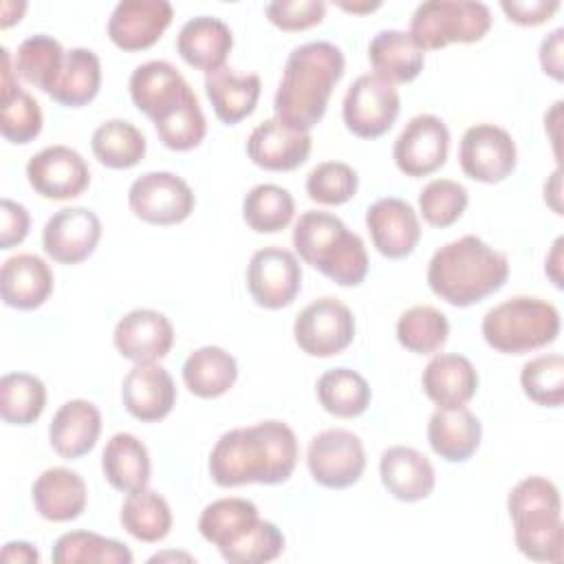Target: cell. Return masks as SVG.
<instances>
[{
  "mask_svg": "<svg viewBox=\"0 0 564 564\" xmlns=\"http://www.w3.org/2000/svg\"><path fill=\"white\" fill-rule=\"evenodd\" d=\"M300 447L295 432L275 419L225 432L209 454V476L218 487L278 485L291 478Z\"/></svg>",
  "mask_w": 564,
  "mask_h": 564,
  "instance_id": "1",
  "label": "cell"
},
{
  "mask_svg": "<svg viewBox=\"0 0 564 564\" xmlns=\"http://www.w3.org/2000/svg\"><path fill=\"white\" fill-rule=\"evenodd\" d=\"M344 53L330 42L319 40L295 46L286 57L275 90V119L293 130L311 132L322 121L330 93L344 77Z\"/></svg>",
  "mask_w": 564,
  "mask_h": 564,
  "instance_id": "2",
  "label": "cell"
},
{
  "mask_svg": "<svg viewBox=\"0 0 564 564\" xmlns=\"http://www.w3.org/2000/svg\"><path fill=\"white\" fill-rule=\"evenodd\" d=\"M507 278V256L471 234L436 249L427 264V286L432 293L458 308L489 297Z\"/></svg>",
  "mask_w": 564,
  "mask_h": 564,
  "instance_id": "3",
  "label": "cell"
},
{
  "mask_svg": "<svg viewBox=\"0 0 564 564\" xmlns=\"http://www.w3.org/2000/svg\"><path fill=\"white\" fill-rule=\"evenodd\" d=\"M297 256L339 286H359L368 275L364 240L328 212H304L293 227Z\"/></svg>",
  "mask_w": 564,
  "mask_h": 564,
  "instance_id": "4",
  "label": "cell"
},
{
  "mask_svg": "<svg viewBox=\"0 0 564 564\" xmlns=\"http://www.w3.org/2000/svg\"><path fill=\"white\" fill-rule=\"evenodd\" d=\"M518 551L533 562L564 560L562 500L557 487L544 476L522 478L507 496Z\"/></svg>",
  "mask_w": 564,
  "mask_h": 564,
  "instance_id": "5",
  "label": "cell"
},
{
  "mask_svg": "<svg viewBox=\"0 0 564 564\" xmlns=\"http://www.w3.org/2000/svg\"><path fill=\"white\" fill-rule=\"evenodd\" d=\"M487 346L505 355H524L553 344L560 335L557 308L540 297L516 295L489 308L480 324Z\"/></svg>",
  "mask_w": 564,
  "mask_h": 564,
  "instance_id": "6",
  "label": "cell"
},
{
  "mask_svg": "<svg viewBox=\"0 0 564 564\" xmlns=\"http://www.w3.org/2000/svg\"><path fill=\"white\" fill-rule=\"evenodd\" d=\"M489 29L491 11L485 2L430 0L414 9L408 33L423 51H438L454 42H480Z\"/></svg>",
  "mask_w": 564,
  "mask_h": 564,
  "instance_id": "7",
  "label": "cell"
},
{
  "mask_svg": "<svg viewBox=\"0 0 564 564\" xmlns=\"http://www.w3.org/2000/svg\"><path fill=\"white\" fill-rule=\"evenodd\" d=\"M401 110L399 90L379 75H359L346 90L341 117L346 128L359 139H377L386 134Z\"/></svg>",
  "mask_w": 564,
  "mask_h": 564,
  "instance_id": "8",
  "label": "cell"
},
{
  "mask_svg": "<svg viewBox=\"0 0 564 564\" xmlns=\"http://www.w3.org/2000/svg\"><path fill=\"white\" fill-rule=\"evenodd\" d=\"M293 337L300 350L311 357L339 355L355 339V315L344 302L328 295L319 297L297 313Z\"/></svg>",
  "mask_w": 564,
  "mask_h": 564,
  "instance_id": "9",
  "label": "cell"
},
{
  "mask_svg": "<svg viewBox=\"0 0 564 564\" xmlns=\"http://www.w3.org/2000/svg\"><path fill=\"white\" fill-rule=\"evenodd\" d=\"M306 465L315 482L328 489L352 487L366 469L364 443L344 427H330L311 438Z\"/></svg>",
  "mask_w": 564,
  "mask_h": 564,
  "instance_id": "10",
  "label": "cell"
},
{
  "mask_svg": "<svg viewBox=\"0 0 564 564\" xmlns=\"http://www.w3.org/2000/svg\"><path fill=\"white\" fill-rule=\"evenodd\" d=\"M132 214L150 225H178L194 212L196 198L185 178L172 172H148L128 189Z\"/></svg>",
  "mask_w": 564,
  "mask_h": 564,
  "instance_id": "11",
  "label": "cell"
},
{
  "mask_svg": "<svg viewBox=\"0 0 564 564\" xmlns=\"http://www.w3.org/2000/svg\"><path fill=\"white\" fill-rule=\"evenodd\" d=\"M460 170L478 183H500L516 170L518 150L513 137L494 123H476L465 130L458 148Z\"/></svg>",
  "mask_w": 564,
  "mask_h": 564,
  "instance_id": "12",
  "label": "cell"
},
{
  "mask_svg": "<svg viewBox=\"0 0 564 564\" xmlns=\"http://www.w3.org/2000/svg\"><path fill=\"white\" fill-rule=\"evenodd\" d=\"M449 130L436 115L421 112L412 117L392 145V159L399 172L419 178L434 174L447 161Z\"/></svg>",
  "mask_w": 564,
  "mask_h": 564,
  "instance_id": "13",
  "label": "cell"
},
{
  "mask_svg": "<svg viewBox=\"0 0 564 564\" xmlns=\"http://www.w3.org/2000/svg\"><path fill=\"white\" fill-rule=\"evenodd\" d=\"M302 267L293 251L282 247L258 249L247 264V289L262 308L278 311L297 297Z\"/></svg>",
  "mask_w": 564,
  "mask_h": 564,
  "instance_id": "14",
  "label": "cell"
},
{
  "mask_svg": "<svg viewBox=\"0 0 564 564\" xmlns=\"http://www.w3.org/2000/svg\"><path fill=\"white\" fill-rule=\"evenodd\" d=\"M128 88L132 104L154 123L172 117L192 95H196L176 66L165 59L139 64L130 75Z\"/></svg>",
  "mask_w": 564,
  "mask_h": 564,
  "instance_id": "15",
  "label": "cell"
},
{
  "mask_svg": "<svg viewBox=\"0 0 564 564\" xmlns=\"http://www.w3.org/2000/svg\"><path fill=\"white\" fill-rule=\"evenodd\" d=\"M26 178L42 198L68 200L86 192L90 170L77 150L68 145H48L29 159Z\"/></svg>",
  "mask_w": 564,
  "mask_h": 564,
  "instance_id": "16",
  "label": "cell"
},
{
  "mask_svg": "<svg viewBox=\"0 0 564 564\" xmlns=\"http://www.w3.org/2000/svg\"><path fill=\"white\" fill-rule=\"evenodd\" d=\"M101 220L88 207H64L55 212L42 231V247L59 264H79L97 247Z\"/></svg>",
  "mask_w": 564,
  "mask_h": 564,
  "instance_id": "17",
  "label": "cell"
},
{
  "mask_svg": "<svg viewBox=\"0 0 564 564\" xmlns=\"http://www.w3.org/2000/svg\"><path fill=\"white\" fill-rule=\"evenodd\" d=\"M172 18L167 0H121L108 18V37L121 51H143L159 42Z\"/></svg>",
  "mask_w": 564,
  "mask_h": 564,
  "instance_id": "18",
  "label": "cell"
},
{
  "mask_svg": "<svg viewBox=\"0 0 564 564\" xmlns=\"http://www.w3.org/2000/svg\"><path fill=\"white\" fill-rule=\"evenodd\" d=\"M366 227L375 249L390 260L410 256L421 240V223L414 207L397 196L375 200L366 209Z\"/></svg>",
  "mask_w": 564,
  "mask_h": 564,
  "instance_id": "19",
  "label": "cell"
},
{
  "mask_svg": "<svg viewBox=\"0 0 564 564\" xmlns=\"http://www.w3.org/2000/svg\"><path fill=\"white\" fill-rule=\"evenodd\" d=\"M112 341L119 355L134 364L159 361L172 350L174 326L154 308H134L117 322Z\"/></svg>",
  "mask_w": 564,
  "mask_h": 564,
  "instance_id": "20",
  "label": "cell"
},
{
  "mask_svg": "<svg viewBox=\"0 0 564 564\" xmlns=\"http://www.w3.org/2000/svg\"><path fill=\"white\" fill-rule=\"evenodd\" d=\"M121 399L130 416L141 423L165 419L176 403L172 375L156 361L134 364L121 383Z\"/></svg>",
  "mask_w": 564,
  "mask_h": 564,
  "instance_id": "21",
  "label": "cell"
},
{
  "mask_svg": "<svg viewBox=\"0 0 564 564\" xmlns=\"http://www.w3.org/2000/svg\"><path fill=\"white\" fill-rule=\"evenodd\" d=\"M313 139L308 132L293 130L271 117L258 123L247 139V156L262 170L291 172L311 154Z\"/></svg>",
  "mask_w": 564,
  "mask_h": 564,
  "instance_id": "22",
  "label": "cell"
},
{
  "mask_svg": "<svg viewBox=\"0 0 564 564\" xmlns=\"http://www.w3.org/2000/svg\"><path fill=\"white\" fill-rule=\"evenodd\" d=\"M379 476L388 494L403 502H416L434 491L436 474L425 454L408 445H392L379 458Z\"/></svg>",
  "mask_w": 564,
  "mask_h": 564,
  "instance_id": "23",
  "label": "cell"
},
{
  "mask_svg": "<svg viewBox=\"0 0 564 564\" xmlns=\"http://www.w3.org/2000/svg\"><path fill=\"white\" fill-rule=\"evenodd\" d=\"M482 425L478 416L465 408H436L427 421V443L434 454L447 463H465L480 445Z\"/></svg>",
  "mask_w": 564,
  "mask_h": 564,
  "instance_id": "24",
  "label": "cell"
},
{
  "mask_svg": "<svg viewBox=\"0 0 564 564\" xmlns=\"http://www.w3.org/2000/svg\"><path fill=\"white\" fill-rule=\"evenodd\" d=\"M53 291V271L35 253H18L2 262L0 295L11 308L33 311L42 306Z\"/></svg>",
  "mask_w": 564,
  "mask_h": 564,
  "instance_id": "25",
  "label": "cell"
},
{
  "mask_svg": "<svg viewBox=\"0 0 564 564\" xmlns=\"http://www.w3.org/2000/svg\"><path fill=\"white\" fill-rule=\"evenodd\" d=\"M231 46V29L214 15H196L187 20L176 35V51L183 62L205 70V75L225 66Z\"/></svg>",
  "mask_w": 564,
  "mask_h": 564,
  "instance_id": "26",
  "label": "cell"
},
{
  "mask_svg": "<svg viewBox=\"0 0 564 564\" xmlns=\"http://www.w3.org/2000/svg\"><path fill=\"white\" fill-rule=\"evenodd\" d=\"M101 434V412L95 403L86 399H70L53 414L48 425L51 447L62 458L86 456Z\"/></svg>",
  "mask_w": 564,
  "mask_h": 564,
  "instance_id": "27",
  "label": "cell"
},
{
  "mask_svg": "<svg viewBox=\"0 0 564 564\" xmlns=\"http://www.w3.org/2000/svg\"><path fill=\"white\" fill-rule=\"evenodd\" d=\"M423 392L436 408H456L471 401L478 390V372L474 364L456 352L434 355L423 375Z\"/></svg>",
  "mask_w": 564,
  "mask_h": 564,
  "instance_id": "28",
  "label": "cell"
},
{
  "mask_svg": "<svg viewBox=\"0 0 564 564\" xmlns=\"http://www.w3.org/2000/svg\"><path fill=\"white\" fill-rule=\"evenodd\" d=\"M31 498L35 511L51 522H68L82 516L86 509L88 491L84 478L66 467H51L44 469L33 487Z\"/></svg>",
  "mask_w": 564,
  "mask_h": 564,
  "instance_id": "29",
  "label": "cell"
},
{
  "mask_svg": "<svg viewBox=\"0 0 564 564\" xmlns=\"http://www.w3.org/2000/svg\"><path fill=\"white\" fill-rule=\"evenodd\" d=\"M260 520L262 518L258 513V507L251 500L220 498L203 509L198 518V531L225 557L242 540L249 538V533L258 527Z\"/></svg>",
  "mask_w": 564,
  "mask_h": 564,
  "instance_id": "30",
  "label": "cell"
},
{
  "mask_svg": "<svg viewBox=\"0 0 564 564\" xmlns=\"http://www.w3.org/2000/svg\"><path fill=\"white\" fill-rule=\"evenodd\" d=\"M368 59L375 75L390 84H408L419 77L425 64V51L408 31L383 29L368 44Z\"/></svg>",
  "mask_w": 564,
  "mask_h": 564,
  "instance_id": "31",
  "label": "cell"
},
{
  "mask_svg": "<svg viewBox=\"0 0 564 564\" xmlns=\"http://www.w3.org/2000/svg\"><path fill=\"white\" fill-rule=\"evenodd\" d=\"M260 90L262 84L256 73H236L234 68L223 66L205 75V93L214 115L229 126L240 123L256 110Z\"/></svg>",
  "mask_w": 564,
  "mask_h": 564,
  "instance_id": "32",
  "label": "cell"
},
{
  "mask_svg": "<svg viewBox=\"0 0 564 564\" xmlns=\"http://www.w3.org/2000/svg\"><path fill=\"white\" fill-rule=\"evenodd\" d=\"M101 471L108 485L117 491L130 494L148 487L150 454L148 447L130 432L110 436L101 452Z\"/></svg>",
  "mask_w": 564,
  "mask_h": 564,
  "instance_id": "33",
  "label": "cell"
},
{
  "mask_svg": "<svg viewBox=\"0 0 564 564\" xmlns=\"http://www.w3.org/2000/svg\"><path fill=\"white\" fill-rule=\"evenodd\" d=\"M101 86V62L90 48H70L64 53L62 68L48 88V97L68 108H82L93 101Z\"/></svg>",
  "mask_w": 564,
  "mask_h": 564,
  "instance_id": "34",
  "label": "cell"
},
{
  "mask_svg": "<svg viewBox=\"0 0 564 564\" xmlns=\"http://www.w3.org/2000/svg\"><path fill=\"white\" fill-rule=\"evenodd\" d=\"M238 379L236 359L220 346H203L187 355L183 364L185 388L200 399H216L229 392Z\"/></svg>",
  "mask_w": 564,
  "mask_h": 564,
  "instance_id": "35",
  "label": "cell"
},
{
  "mask_svg": "<svg viewBox=\"0 0 564 564\" xmlns=\"http://www.w3.org/2000/svg\"><path fill=\"white\" fill-rule=\"evenodd\" d=\"M119 520L134 540L150 544L161 542L172 529V511L167 500L148 487L126 496Z\"/></svg>",
  "mask_w": 564,
  "mask_h": 564,
  "instance_id": "36",
  "label": "cell"
},
{
  "mask_svg": "<svg viewBox=\"0 0 564 564\" xmlns=\"http://www.w3.org/2000/svg\"><path fill=\"white\" fill-rule=\"evenodd\" d=\"M90 148L101 165L110 170H128L145 156V137L126 119H108L95 128Z\"/></svg>",
  "mask_w": 564,
  "mask_h": 564,
  "instance_id": "37",
  "label": "cell"
},
{
  "mask_svg": "<svg viewBox=\"0 0 564 564\" xmlns=\"http://www.w3.org/2000/svg\"><path fill=\"white\" fill-rule=\"evenodd\" d=\"M317 399L328 414L355 419L368 410L372 392L357 370L330 368L317 379Z\"/></svg>",
  "mask_w": 564,
  "mask_h": 564,
  "instance_id": "38",
  "label": "cell"
},
{
  "mask_svg": "<svg viewBox=\"0 0 564 564\" xmlns=\"http://www.w3.org/2000/svg\"><path fill=\"white\" fill-rule=\"evenodd\" d=\"M46 405V388L31 372H7L0 379V416L11 425L35 423Z\"/></svg>",
  "mask_w": 564,
  "mask_h": 564,
  "instance_id": "39",
  "label": "cell"
},
{
  "mask_svg": "<svg viewBox=\"0 0 564 564\" xmlns=\"http://www.w3.org/2000/svg\"><path fill=\"white\" fill-rule=\"evenodd\" d=\"M293 196L289 194V189L273 183H260L251 187L242 198V218L249 229L258 234L282 231L293 220Z\"/></svg>",
  "mask_w": 564,
  "mask_h": 564,
  "instance_id": "40",
  "label": "cell"
},
{
  "mask_svg": "<svg viewBox=\"0 0 564 564\" xmlns=\"http://www.w3.org/2000/svg\"><path fill=\"white\" fill-rule=\"evenodd\" d=\"M55 564H130L132 553L126 544L93 531H68L55 540Z\"/></svg>",
  "mask_w": 564,
  "mask_h": 564,
  "instance_id": "41",
  "label": "cell"
},
{
  "mask_svg": "<svg viewBox=\"0 0 564 564\" xmlns=\"http://www.w3.org/2000/svg\"><path fill=\"white\" fill-rule=\"evenodd\" d=\"M449 335V322L445 313L434 306L416 304L403 311L397 319L399 344L416 355H432L441 350Z\"/></svg>",
  "mask_w": 564,
  "mask_h": 564,
  "instance_id": "42",
  "label": "cell"
},
{
  "mask_svg": "<svg viewBox=\"0 0 564 564\" xmlns=\"http://www.w3.org/2000/svg\"><path fill=\"white\" fill-rule=\"evenodd\" d=\"M64 48L62 44L46 35V33H35L29 35L15 53V73L29 82L31 86L40 88L42 93H48L53 79L57 77L62 62H64Z\"/></svg>",
  "mask_w": 564,
  "mask_h": 564,
  "instance_id": "43",
  "label": "cell"
},
{
  "mask_svg": "<svg viewBox=\"0 0 564 564\" xmlns=\"http://www.w3.org/2000/svg\"><path fill=\"white\" fill-rule=\"evenodd\" d=\"M524 394L546 408H560L564 401V357L540 355L529 359L520 372Z\"/></svg>",
  "mask_w": 564,
  "mask_h": 564,
  "instance_id": "44",
  "label": "cell"
},
{
  "mask_svg": "<svg viewBox=\"0 0 564 564\" xmlns=\"http://www.w3.org/2000/svg\"><path fill=\"white\" fill-rule=\"evenodd\" d=\"M469 203L465 185L452 178H434L419 194V212L432 227L454 225Z\"/></svg>",
  "mask_w": 564,
  "mask_h": 564,
  "instance_id": "45",
  "label": "cell"
},
{
  "mask_svg": "<svg viewBox=\"0 0 564 564\" xmlns=\"http://www.w3.org/2000/svg\"><path fill=\"white\" fill-rule=\"evenodd\" d=\"M42 110L31 93L15 88L11 95L0 97V132L11 143H31L42 132Z\"/></svg>",
  "mask_w": 564,
  "mask_h": 564,
  "instance_id": "46",
  "label": "cell"
},
{
  "mask_svg": "<svg viewBox=\"0 0 564 564\" xmlns=\"http://www.w3.org/2000/svg\"><path fill=\"white\" fill-rule=\"evenodd\" d=\"M359 187L357 172L344 161L317 163L306 176V194L319 205H344Z\"/></svg>",
  "mask_w": 564,
  "mask_h": 564,
  "instance_id": "47",
  "label": "cell"
},
{
  "mask_svg": "<svg viewBox=\"0 0 564 564\" xmlns=\"http://www.w3.org/2000/svg\"><path fill=\"white\" fill-rule=\"evenodd\" d=\"M154 128H156V134H159L161 143L170 150L185 152V150H192V148L200 145V141L205 139V132H207V121H205V115L200 110L198 97L192 95L181 106V110H176L165 121L154 123Z\"/></svg>",
  "mask_w": 564,
  "mask_h": 564,
  "instance_id": "48",
  "label": "cell"
},
{
  "mask_svg": "<svg viewBox=\"0 0 564 564\" xmlns=\"http://www.w3.org/2000/svg\"><path fill=\"white\" fill-rule=\"evenodd\" d=\"M284 551V535L282 531L269 522L260 520L258 527L242 540L234 551H229L223 560L231 564H262L280 557Z\"/></svg>",
  "mask_w": 564,
  "mask_h": 564,
  "instance_id": "49",
  "label": "cell"
},
{
  "mask_svg": "<svg viewBox=\"0 0 564 564\" xmlns=\"http://www.w3.org/2000/svg\"><path fill=\"white\" fill-rule=\"evenodd\" d=\"M269 22L282 31H304L324 20L322 0H275L264 7Z\"/></svg>",
  "mask_w": 564,
  "mask_h": 564,
  "instance_id": "50",
  "label": "cell"
},
{
  "mask_svg": "<svg viewBox=\"0 0 564 564\" xmlns=\"http://www.w3.org/2000/svg\"><path fill=\"white\" fill-rule=\"evenodd\" d=\"M0 218H2L0 249H11V247L20 245L29 236L31 218H29V212H26L24 205H20V203H15L11 198H2Z\"/></svg>",
  "mask_w": 564,
  "mask_h": 564,
  "instance_id": "51",
  "label": "cell"
},
{
  "mask_svg": "<svg viewBox=\"0 0 564 564\" xmlns=\"http://www.w3.org/2000/svg\"><path fill=\"white\" fill-rule=\"evenodd\" d=\"M500 9L507 13V18L520 26H538L553 18V13L560 9L557 0H502Z\"/></svg>",
  "mask_w": 564,
  "mask_h": 564,
  "instance_id": "52",
  "label": "cell"
},
{
  "mask_svg": "<svg viewBox=\"0 0 564 564\" xmlns=\"http://www.w3.org/2000/svg\"><path fill=\"white\" fill-rule=\"evenodd\" d=\"M562 35H564V29H555L540 44V66L555 82H562V77H564V73H562Z\"/></svg>",
  "mask_w": 564,
  "mask_h": 564,
  "instance_id": "53",
  "label": "cell"
},
{
  "mask_svg": "<svg viewBox=\"0 0 564 564\" xmlns=\"http://www.w3.org/2000/svg\"><path fill=\"white\" fill-rule=\"evenodd\" d=\"M0 557H2L4 562H20V564L40 562V553L35 551V546L29 544V542H22V540H18V542H7L4 549H2V553H0Z\"/></svg>",
  "mask_w": 564,
  "mask_h": 564,
  "instance_id": "54",
  "label": "cell"
},
{
  "mask_svg": "<svg viewBox=\"0 0 564 564\" xmlns=\"http://www.w3.org/2000/svg\"><path fill=\"white\" fill-rule=\"evenodd\" d=\"M562 238H555V242H553V247H551V253L546 256V264H544V271H546V275L551 278V282L557 286V289H562Z\"/></svg>",
  "mask_w": 564,
  "mask_h": 564,
  "instance_id": "55",
  "label": "cell"
},
{
  "mask_svg": "<svg viewBox=\"0 0 564 564\" xmlns=\"http://www.w3.org/2000/svg\"><path fill=\"white\" fill-rule=\"evenodd\" d=\"M24 9H26L24 2H2V7H0V11H2V13H0V26H2V29H9L11 24L20 22Z\"/></svg>",
  "mask_w": 564,
  "mask_h": 564,
  "instance_id": "56",
  "label": "cell"
},
{
  "mask_svg": "<svg viewBox=\"0 0 564 564\" xmlns=\"http://www.w3.org/2000/svg\"><path fill=\"white\" fill-rule=\"evenodd\" d=\"M549 183L553 185V189L544 183V200L553 207L555 214H562V205H560V170H555V172L551 174V181H549Z\"/></svg>",
  "mask_w": 564,
  "mask_h": 564,
  "instance_id": "57",
  "label": "cell"
},
{
  "mask_svg": "<svg viewBox=\"0 0 564 564\" xmlns=\"http://www.w3.org/2000/svg\"><path fill=\"white\" fill-rule=\"evenodd\" d=\"M339 7L341 9H346V11H352V13H364V11H375V9H379L381 4L379 2H364V4H348V2H339Z\"/></svg>",
  "mask_w": 564,
  "mask_h": 564,
  "instance_id": "58",
  "label": "cell"
}]
</instances>
